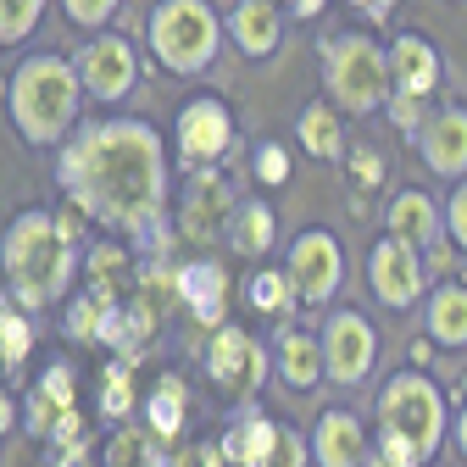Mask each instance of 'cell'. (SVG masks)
<instances>
[{"label":"cell","instance_id":"6da1fadb","mask_svg":"<svg viewBox=\"0 0 467 467\" xmlns=\"http://www.w3.org/2000/svg\"><path fill=\"white\" fill-rule=\"evenodd\" d=\"M56 184L100 228L129 234L140 256L167 245V140L145 117H100L56 150Z\"/></svg>","mask_w":467,"mask_h":467},{"label":"cell","instance_id":"7a4b0ae2","mask_svg":"<svg viewBox=\"0 0 467 467\" xmlns=\"http://www.w3.org/2000/svg\"><path fill=\"white\" fill-rule=\"evenodd\" d=\"M0 278H6V296L23 301L28 312H50L73 296L78 245L62 234L56 212L28 206L6 223V234H0Z\"/></svg>","mask_w":467,"mask_h":467},{"label":"cell","instance_id":"3957f363","mask_svg":"<svg viewBox=\"0 0 467 467\" xmlns=\"http://www.w3.org/2000/svg\"><path fill=\"white\" fill-rule=\"evenodd\" d=\"M78 100L84 78L62 50H28L6 78V117L28 150H62L78 134Z\"/></svg>","mask_w":467,"mask_h":467},{"label":"cell","instance_id":"277c9868","mask_svg":"<svg viewBox=\"0 0 467 467\" xmlns=\"http://www.w3.org/2000/svg\"><path fill=\"white\" fill-rule=\"evenodd\" d=\"M445 434H451L445 389L423 368L389 373L384 389H379V440H373V451L389 456L395 467H429L440 456Z\"/></svg>","mask_w":467,"mask_h":467},{"label":"cell","instance_id":"5b68a950","mask_svg":"<svg viewBox=\"0 0 467 467\" xmlns=\"http://www.w3.org/2000/svg\"><path fill=\"white\" fill-rule=\"evenodd\" d=\"M223 39H228V28H223L212 0H156L150 17H145V50L172 78L212 73Z\"/></svg>","mask_w":467,"mask_h":467},{"label":"cell","instance_id":"8992f818","mask_svg":"<svg viewBox=\"0 0 467 467\" xmlns=\"http://www.w3.org/2000/svg\"><path fill=\"white\" fill-rule=\"evenodd\" d=\"M323 84L328 100L350 117H368L389 100V50L373 34H328L323 39Z\"/></svg>","mask_w":467,"mask_h":467},{"label":"cell","instance_id":"52a82bcc","mask_svg":"<svg viewBox=\"0 0 467 467\" xmlns=\"http://www.w3.org/2000/svg\"><path fill=\"white\" fill-rule=\"evenodd\" d=\"M267 373H273V350H267L251 328H240V323H217V328H212V345H206V379L217 384L223 400L245 406V400L267 384Z\"/></svg>","mask_w":467,"mask_h":467},{"label":"cell","instance_id":"ba28073f","mask_svg":"<svg viewBox=\"0 0 467 467\" xmlns=\"http://www.w3.org/2000/svg\"><path fill=\"white\" fill-rule=\"evenodd\" d=\"M240 129H234V111L223 95H190L172 117V156H179V172H201V167H217Z\"/></svg>","mask_w":467,"mask_h":467},{"label":"cell","instance_id":"9c48e42d","mask_svg":"<svg viewBox=\"0 0 467 467\" xmlns=\"http://www.w3.org/2000/svg\"><path fill=\"white\" fill-rule=\"evenodd\" d=\"M73 67L84 78V95L95 106H117L140 89V45L129 34H111V28H95L78 50H73Z\"/></svg>","mask_w":467,"mask_h":467},{"label":"cell","instance_id":"30bf717a","mask_svg":"<svg viewBox=\"0 0 467 467\" xmlns=\"http://www.w3.org/2000/svg\"><path fill=\"white\" fill-rule=\"evenodd\" d=\"M368 289H373V301L389 306V312H412L423 301V289H429V262L412 240H400V234L384 228V240L368 251Z\"/></svg>","mask_w":467,"mask_h":467},{"label":"cell","instance_id":"8fae6325","mask_svg":"<svg viewBox=\"0 0 467 467\" xmlns=\"http://www.w3.org/2000/svg\"><path fill=\"white\" fill-rule=\"evenodd\" d=\"M284 273L296 284L301 306H328L339 296V278H345V251L334 240V228H301L284 251Z\"/></svg>","mask_w":467,"mask_h":467},{"label":"cell","instance_id":"7c38bea8","mask_svg":"<svg viewBox=\"0 0 467 467\" xmlns=\"http://www.w3.org/2000/svg\"><path fill=\"white\" fill-rule=\"evenodd\" d=\"M317 334H323L328 384H362V379L379 368V334H373V323H368L357 306H334Z\"/></svg>","mask_w":467,"mask_h":467},{"label":"cell","instance_id":"4fadbf2b","mask_svg":"<svg viewBox=\"0 0 467 467\" xmlns=\"http://www.w3.org/2000/svg\"><path fill=\"white\" fill-rule=\"evenodd\" d=\"M184 206H179V228L190 234V240H217V234L228 228V212L240 206V195H234V184L223 179L217 167H201V172H184Z\"/></svg>","mask_w":467,"mask_h":467},{"label":"cell","instance_id":"5bb4252c","mask_svg":"<svg viewBox=\"0 0 467 467\" xmlns=\"http://www.w3.org/2000/svg\"><path fill=\"white\" fill-rule=\"evenodd\" d=\"M172 278H179V306L201 323V328H217L228 323V273L217 256H190L172 267Z\"/></svg>","mask_w":467,"mask_h":467},{"label":"cell","instance_id":"9a60e30c","mask_svg":"<svg viewBox=\"0 0 467 467\" xmlns=\"http://www.w3.org/2000/svg\"><path fill=\"white\" fill-rule=\"evenodd\" d=\"M223 28H228V45L240 56L267 62V56L284 45V0H234Z\"/></svg>","mask_w":467,"mask_h":467},{"label":"cell","instance_id":"2e32d148","mask_svg":"<svg viewBox=\"0 0 467 467\" xmlns=\"http://www.w3.org/2000/svg\"><path fill=\"white\" fill-rule=\"evenodd\" d=\"M368 451H373V440L350 406H328L312 423V467H362Z\"/></svg>","mask_w":467,"mask_h":467},{"label":"cell","instance_id":"e0dca14e","mask_svg":"<svg viewBox=\"0 0 467 467\" xmlns=\"http://www.w3.org/2000/svg\"><path fill=\"white\" fill-rule=\"evenodd\" d=\"M418 150H423V167L440 172V179H467V106L429 111V123L418 129Z\"/></svg>","mask_w":467,"mask_h":467},{"label":"cell","instance_id":"ac0fdd59","mask_svg":"<svg viewBox=\"0 0 467 467\" xmlns=\"http://www.w3.org/2000/svg\"><path fill=\"white\" fill-rule=\"evenodd\" d=\"M273 373L289 384V389H323L328 368H323V334H306L296 323H284L273 334Z\"/></svg>","mask_w":467,"mask_h":467},{"label":"cell","instance_id":"d6986e66","mask_svg":"<svg viewBox=\"0 0 467 467\" xmlns=\"http://www.w3.org/2000/svg\"><path fill=\"white\" fill-rule=\"evenodd\" d=\"M440 50L423 34H395L389 39V95H434L440 89Z\"/></svg>","mask_w":467,"mask_h":467},{"label":"cell","instance_id":"ffe728a7","mask_svg":"<svg viewBox=\"0 0 467 467\" xmlns=\"http://www.w3.org/2000/svg\"><path fill=\"white\" fill-rule=\"evenodd\" d=\"M223 240H228V251H234V256H245V262H262V256L278 245V212H273L262 195L240 201V206L228 212V228H223Z\"/></svg>","mask_w":467,"mask_h":467},{"label":"cell","instance_id":"44dd1931","mask_svg":"<svg viewBox=\"0 0 467 467\" xmlns=\"http://www.w3.org/2000/svg\"><path fill=\"white\" fill-rule=\"evenodd\" d=\"M156 334V312L140 301V296H123L111 312H106V328H100V345L111 350L117 362H140L145 357V345Z\"/></svg>","mask_w":467,"mask_h":467},{"label":"cell","instance_id":"7402d4cb","mask_svg":"<svg viewBox=\"0 0 467 467\" xmlns=\"http://www.w3.org/2000/svg\"><path fill=\"white\" fill-rule=\"evenodd\" d=\"M384 228L400 234V240H412L418 251H434L445 217H440V201H434V195H423V190H400V195L389 201V212H384Z\"/></svg>","mask_w":467,"mask_h":467},{"label":"cell","instance_id":"603a6c76","mask_svg":"<svg viewBox=\"0 0 467 467\" xmlns=\"http://www.w3.org/2000/svg\"><path fill=\"white\" fill-rule=\"evenodd\" d=\"M140 412H145V434H156V445H172V440L184 434V423H190V389H184V379L179 373H161L156 389L140 400Z\"/></svg>","mask_w":467,"mask_h":467},{"label":"cell","instance_id":"cb8c5ba5","mask_svg":"<svg viewBox=\"0 0 467 467\" xmlns=\"http://www.w3.org/2000/svg\"><path fill=\"white\" fill-rule=\"evenodd\" d=\"M273 434H278V418H267V412H240V418L217 434V445H223L228 467H256V462L267 456Z\"/></svg>","mask_w":467,"mask_h":467},{"label":"cell","instance_id":"d4e9b609","mask_svg":"<svg viewBox=\"0 0 467 467\" xmlns=\"http://www.w3.org/2000/svg\"><path fill=\"white\" fill-rule=\"evenodd\" d=\"M296 140L306 145V156H317V161H339V156H345L339 106H334V100H312V106H301V117H296Z\"/></svg>","mask_w":467,"mask_h":467},{"label":"cell","instance_id":"484cf974","mask_svg":"<svg viewBox=\"0 0 467 467\" xmlns=\"http://www.w3.org/2000/svg\"><path fill=\"white\" fill-rule=\"evenodd\" d=\"M39 345V328H34V312L12 296H0V368H6L12 379L23 373V362L34 357Z\"/></svg>","mask_w":467,"mask_h":467},{"label":"cell","instance_id":"4316f807","mask_svg":"<svg viewBox=\"0 0 467 467\" xmlns=\"http://www.w3.org/2000/svg\"><path fill=\"white\" fill-rule=\"evenodd\" d=\"M117 306V296H106L100 284H84V289H73V296L62 301V328H67V339H78V345H100V328H106V312Z\"/></svg>","mask_w":467,"mask_h":467},{"label":"cell","instance_id":"83f0119b","mask_svg":"<svg viewBox=\"0 0 467 467\" xmlns=\"http://www.w3.org/2000/svg\"><path fill=\"white\" fill-rule=\"evenodd\" d=\"M429 339L445 345V350H462L467 345V284H440L429 296Z\"/></svg>","mask_w":467,"mask_h":467},{"label":"cell","instance_id":"f1b7e54d","mask_svg":"<svg viewBox=\"0 0 467 467\" xmlns=\"http://www.w3.org/2000/svg\"><path fill=\"white\" fill-rule=\"evenodd\" d=\"M84 284H100L106 296H134V284H140V267H134V256L123 251V245H95L89 256H84Z\"/></svg>","mask_w":467,"mask_h":467},{"label":"cell","instance_id":"f546056e","mask_svg":"<svg viewBox=\"0 0 467 467\" xmlns=\"http://www.w3.org/2000/svg\"><path fill=\"white\" fill-rule=\"evenodd\" d=\"M245 306L251 312H262V317H289L301 306V296H296V284H289V273L284 267H256L251 278H245Z\"/></svg>","mask_w":467,"mask_h":467},{"label":"cell","instance_id":"4dcf8cb0","mask_svg":"<svg viewBox=\"0 0 467 467\" xmlns=\"http://www.w3.org/2000/svg\"><path fill=\"white\" fill-rule=\"evenodd\" d=\"M95 412L100 423H129L140 412V389H134V362H106L100 373V395H95Z\"/></svg>","mask_w":467,"mask_h":467},{"label":"cell","instance_id":"1f68e13d","mask_svg":"<svg viewBox=\"0 0 467 467\" xmlns=\"http://www.w3.org/2000/svg\"><path fill=\"white\" fill-rule=\"evenodd\" d=\"M50 12V0H0V50H12L23 45Z\"/></svg>","mask_w":467,"mask_h":467},{"label":"cell","instance_id":"d6a6232c","mask_svg":"<svg viewBox=\"0 0 467 467\" xmlns=\"http://www.w3.org/2000/svg\"><path fill=\"white\" fill-rule=\"evenodd\" d=\"M251 172H256L262 190L289 184V145H284V140H262V145L251 150Z\"/></svg>","mask_w":467,"mask_h":467},{"label":"cell","instance_id":"836d02e7","mask_svg":"<svg viewBox=\"0 0 467 467\" xmlns=\"http://www.w3.org/2000/svg\"><path fill=\"white\" fill-rule=\"evenodd\" d=\"M306 456H312L306 434L289 429V423H278V434H273V445H267V456H262L256 467H306Z\"/></svg>","mask_w":467,"mask_h":467},{"label":"cell","instance_id":"e575fe53","mask_svg":"<svg viewBox=\"0 0 467 467\" xmlns=\"http://www.w3.org/2000/svg\"><path fill=\"white\" fill-rule=\"evenodd\" d=\"M56 6H62V17H67L73 28H106L123 0H56Z\"/></svg>","mask_w":467,"mask_h":467},{"label":"cell","instance_id":"d590c367","mask_svg":"<svg viewBox=\"0 0 467 467\" xmlns=\"http://www.w3.org/2000/svg\"><path fill=\"white\" fill-rule=\"evenodd\" d=\"M445 234H451L456 251H467V179H456V190L445 201Z\"/></svg>","mask_w":467,"mask_h":467},{"label":"cell","instance_id":"8d00e7d4","mask_svg":"<svg viewBox=\"0 0 467 467\" xmlns=\"http://www.w3.org/2000/svg\"><path fill=\"white\" fill-rule=\"evenodd\" d=\"M384 106H389V123H395V129H406V134H418V129L429 123V111H423V95H389Z\"/></svg>","mask_w":467,"mask_h":467},{"label":"cell","instance_id":"74e56055","mask_svg":"<svg viewBox=\"0 0 467 467\" xmlns=\"http://www.w3.org/2000/svg\"><path fill=\"white\" fill-rule=\"evenodd\" d=\"M172 456H179V467H228V456H223V445H217V440H195V445H179Z\"/></svg>","mask_w":467,"mask_h":467},{"label":"cell","instance_id":"f35d334b","mask_svg":"<svg viewBox=\"0 0 467 467\" xmlns=\"http://www.w3.org/2000/svg\"><path fill=\"white\" fill-rule=\"evenodd\" d=\"M350 172H357V179L373 190L379 179H384V167H379V150H368V145H357V150H350Z\"/></svg>","mask_w":467,"mask_h":467},{"label":"cell","instance_id":"ab89813d","mask_svg":"<svg viewBox=\"0 0 467 467\" xmlns=\"http://www.w3.org/2000/svg\"><path fill=\"white\" fill-rule=\"evenodd\" d=\"M50 456H56V467H95V451H89V440H73V445H56Z\"/></svg>","mask_w":467,"mask_h":467},{"label":"cell","instance_id":"60d3db41","mask_svg":"<svg viewBox=\"0 0 467 467\" xmlns=\"http://www.w3.org/2000/svg\"><path fill=\"white\" fill-rule=\"evenodd\" d=\"M12 429H23V400L0 384V434H12Z\"/></svg>","mask_w":467,"mask_h":467},{"label":"cell","instance_id":"b9f144b4","mask_svg":"<svg viewBox=\"0 0 467 467\" xmlns=\"http://www.w3.org/2000/svg\"><path fill=\"white\" fill-rule=\"evenodd\" d=\"M345 6H350V12H362L368 23H384V17L395 12V0H345Z\"/></svg>","mask_w":467,"mask_h":467},{"label":"cell","instance_id":"7bdbcfd3","mask_svg":"<svg viewBox=\"0 0 467 467\" xmlns=\"http://www.w3.org/2000/svg\"><path fill=\"white\" fill-rule=\"evenodd\" d=\"M328 6V0H284V12H296V17H317Z\"/></svg>","mask_w":467,"mask_h":467},{"label":"cell","instance_id":"ee69618b","mask_svg":"<svg viewBox=\"0 0 467 467\" xmlns=\"http://www.w3.org/2000/svg\"><path fill=\"white\" fill-rule=\"evenodd\" d=\"M451 440H456V451L467 456V406H462V412L451 418Z\"/></svg>","mask_w":467,"mask_h":467},{"label":"cell","instance_id":"f6af8a7d","mask_svg":"<svg viewBox=\"0 0 467 467\" xmlns=\"http://www.w3.org/2000/svg\"><path fill=\"white\" fill-rule=\"evenodd\" d=\"M362 467H395V462H389V456H379V451H368V462H362Z\"/></svg>","mask_w":467,"mask_h":467}]
</instances>
